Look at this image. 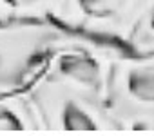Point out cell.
I'll return each mask as SVG.
<instances>
[{"instance_id": "3", "label": "cell", "mask_w": 154, "mask_h": 136, "mask_svg": "<svg viewBox=\"0 0 154 136\" xmlns=\"http://www.w3.org/2000/svg\"><path fill=\"white\" fill-rule=\"evenodd\" d=\"M29 96L40 114L44 132H118V120L107 104L60 82L40 78Z\"/></svg>"}, {"instance_id": "8", "label": "cell", "mask_w": 154, "mask_h": 136, "mask_svg": "<svg viewBox=\"0 0 154 136\" xmlns=\"http://www.w3.org/2000/svg\"><path fill=\"white\" fill-rule=\"evenodd\" d=\"M125 45L131 53H136V54L154 53V0L145 9L138 24L134 26Z\"/></svg>"}, {"instance_id": "7", "label": "cell", "mask_w": 154, "mask_h": 136, "mask_svg": "<svg viewBox=\"0 0 154 136\" xmlns=\"http://www.w3.org/2000/svg\"><path fill=\"white\" fill-rule=\"evenodd\" d=\"M62 0H0V24L53 20Z\"/></svg>"}, {"instance_id": "5", "label": "cell", "mask_w": 154, "mask_h": 136, "mask_svg": "<svg viewBox=\"0 0 154 136\" xmlns=\"http://www.w3.org/2000/svg\"><path fill=\"white\" fill-rule=\"evenodd\" d=\"M152 0H62L53 20L65 29L125 44Z\"/></svg>"}, {"instance_id": "6", "label": "cell", "mask_w": 154, "mask_h": 136, "mask_svg": "<svg viewBox=\"0 0 154 136\" xmlns=\"http://www.w3.org/2000/svg\"><path fill=\"white\" fill-rule=\"evenodd\" d=\"M0 132H44L29 91L0 89Z\"/></svg>"}, {"instance_id": "1", "label": "cell", "mask_w": 154, "mask_h": 136, "mask_svg": "<svg viewBox=\"0 0 154 136\" xmlns=\"http://www.w3.org/2000/svg\"><path fill=\"white\" fill-rule=\"evenodd\" d=\"M127 51L122 42L65 29L53 47L44 78L105 102L111 65Z\"/></svg>"}, {"instance_id": "2", "label": "cell", "mask_w": 154, "mask_h": 136, "mask_svg": "<svg viewBox=\"0 0 154 136\" xmlns=\"http://www.w3.org/2000/svg\"><path fill=\"white\" fill-rule=\"evenodd\" d=\"M63 31L54 20L0 24V89L29 91L44 76Z\"/></svg>"}, {"instance_id": "4", "label": "cell", "mask_w": 154, "mask_h": 136, "mask_svg": "<svg viewBox=\"0 0 154 136\" xmlns=\"http://www.w3.org/2000/svg\"><path fill=\"white\" fill-rule=\"evenodd\" d=\"M105 102L122 131H154V53L114 58Z\"/></svg>"}]
</instances>
